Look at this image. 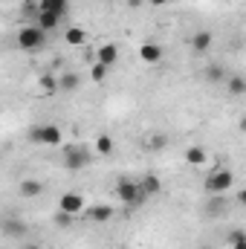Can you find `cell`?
<instances>
[{
    "label": "cell",
    "instance_id": "cell-29",
    "mask_svg": "<svg viewBox=\"0 0 246 249\" xmlns=\"http://www.w3.org/2000/svg\"><path fill=\"white\" fill-rule=\"evenodd\" d=\"M127 6H130V9H139V6H142V0H127Z\"/></svg>",
    "mask_w": 246,
    "mask_h": 249
},
{
    "label": "cell",
    "instance_id": "cell-12",
    "mask_svg": "<svg viewBox=\"0 0 246 249\" xmlns=\"http://www.w3.org/2000/svg\"><path fill=\"white\" fill-rule=\"evenodd\" d=\"M81 214H87V220H93V223H107L110 217H113V209L110 206H93V209H84Z\"/></svg>",
    "mask_w": 246,
    "mask_h": 249
},
{
    "label": "cell",
    "instance_id": "cell-25",
    "mask_svg": "<svg viewBox=\"0 0 246 249\" xmlns=\"http://www.w3.org/2000/svg\"><path fill=\"white\" fill-rule=\"evenodd\" d=\"M41 90H44V93H55V90H58V75H53V72L41 75Z\"/></svg>",
    "mask_w": 246,
    "mask_h": 249
},
{
    "label": "cell",
    "instance_id": "cell-3",
    "mask_svg": "<svg viewBox=\"0 0 246 249\" xmlns=\"http://www.w3.org/2000/svg\"><path fill=\"white\" fill-rule=\"evenodd\" d=\"M232 186H235V171H229V168H214L203 183L206 194H226Z\"/></svg>",
    "mask_w": 246,
    "mask_h": 249
},
{
    "label": "cell",
    "instance_id": "cell-22",
    "mask_svg": "<svg viewBox=\"0 0 246 249\" xmlns=\"http://www.w3.org/2000/svg\"><path fill=\"white\" fill-rule=\"evenodd\" d=\"M226 75H229V72H226L220 64H211V67L203 72V78H206L209 84H220V81H226Z\"/></svg>",
    "mask_w": 246,
    "mask_h": 249
},
{
    "label": "cell",
    "instance_id": "cell-5",
    "mask_svg": "<svg viewBox=\"0 0 246 249\" xmlns=\"http://www.w3.org/2000/svg\"><path fill=\"white\" fill-rule=\"evenodd\" d=\"M113 194L122 200L124 206H139L145 197L139 194V186H136V180H130V177H122L119 183H116V188H113Z\"/></svg>",
    "mask_w": 246,
    "mask_h": 249
},
{
    "label": "cell",
    "instance_id": "cell-15",
    "mask_svg": "<svg viewBox=\"0 0 246 249\" xmlns=\"http://www.w3.org/2000/svg\"><path fill=\"white\" fill-rule=\"evenodd\" d=\"M81 87V75L78 72H61L58 75V93H72Z\"/></svg>",
    "mask_w": 246,
    "mask_h": 249
},
{
    "label": "cell",
    "instance_id": "cell-1",
    "mask_svg": "<svg viewBox=\"0 0 246 249\" xmlns=\"http://www.w3.org/2000/svg\"><path fill=\"white\" fill-rule=\"evenodd\" d=\"M18 47L23 53H38V50L47 47V32H41L35 23H29V26L18 29Z\"/></svg>",
    "mask_w": 246,
    "mask_h": 249
},
{
    "label": "cell",
    "instance_id": "cell-9",
    "mask_svg": "<svg viewBox=\"0 0 246 249\" xmlns=\"http://www.w3.org/2000/svg\"><path fill=\"white\" fill-rule=\"evenodd\" d=\"M226 209H229L226 194H209V200H206V214L209 217H220V214H226Z\"/></svg>",
    "mask_w": 246,
    "mask_h": 249
},
{
    "label": "cell",
    "instance_id": "cell-16",
    "mask_svg": "<svg viewBox=\"0 0 246 249\" xmlns=\"http://www.w3.org/2000/svg\"><path fill=\"white\" fill-rule=\"evenodd\" d=\"M18 194L26 197V200H32V197L44 194V183H41V180H23V183L18 186Z\"/></svg>",
    "mask_w": 246,
    "mask_h": 249
},
{
    "label": "cell",
    "instance_id": "cell-20",
    "mask_svg": "<svg viewBox=\"0 0 246 249\" xmlns=\"http://www.w3.org/2000/svg\"><path fill=\"white\" fill-rule=\"evenodd\" d=\"M145 148H148V151H165V148H168V136L159 133V130H157V133H148Z\"/></svg>",
    "mask_w": 246,
    "mask_h": 249
},
{
    "label": "cell",
    "instance_id": "cell-14",
    "mask_svg": "<svg viewBox=\"0 0 246 249\" xmlns=\"http://www.w3.org/2000/svg\"><path fill=\"white\" fill-rule=\"evenodd\" d=\"M38 12H53V15L64 18L70 12V0H38Z\"/></svg>",
    "mask_w": 246,
    "mask_h": 249
},
{
    "label": "cell",
    "instance_id": "cell-7",
    "mask_svg": "<svg viewBox=\"0 0 246 249\" xmlns=\"http://www.w3.org/2000/svg\"><path fill=\"white\" fill-rule=\"evenodd\" d=\"M58 212H67V214L78 217V214L84 212V194H78V191H67V194H61V200H58Z\"/></svg>",
    "mask_w": 246,
    "mask_h": 249
},
{
    "label": "cell",
    "instance_id": "cell-31",
    "mask_svg": "<svg viewBox=\"0 0 246 249\" xmlns=\"http://www.w3.org/2000/svg\"><path fill=\"white\" fill-rule=\"evenodd\" d=\"M232 249H246V241H241V244H235Z\"/></svg>",
    "mask_w": 246,
    "mask_h": 249
},
{
    "label": "cell",
    "instance_id": "cell-27",
    "mask_svg": "<svg viewBox=\"0 0 246 249\" xmlns=\"http://www.w3.org/2000/svg\"><path fill=\"white\" fill-rule=\"evenodd\" d=\"M75 217L72 214H67V212H55V226H70Z\"/></svg>",
    "mask_w": 246,
    "mask_h": 249
},
{
    "label": "cell",
    "instance_id": "cell-4",
    "mask_svg": "<svg viewBox=\"0 0 246 249\" xmlns=\"http://www.w3.org/2000/svg\"><path fill=\"white\" fill-rule=\"evenodd\" d=\"M29 139L32 142H38V145H47V148H55V145H61V127L53 122H44V124H35L32 130H29Z\"/></svg>",
    "mask_w": 246,
    "mask_h": 249
},
{
    "label": "cell",
    "instance_id": "cell-2",
    "mask_svg": "<svg viewBox=\"0 0 246 249\" xmlns=\"http://www.w3.org/2000/svg\"><path fill=\"white\" fill-rule=\"evenodd\" d=\"M61 165L67 171H81L90 165V151L84 145H61Z\"/></svg>",
    "mask_w": 246,
    "mask_h": 249
},
{
    "label": "cell",
    "instance_id": "cell-18",
    "mask_svg": "<svg viewBox=\"0 0 246 249\" xmlns=\"http://www.w3.org/2000/svg\"><path fill=\"white\" fill-rule=\"evenodd\" d=\"M226 90H229L232 96H244L246 93V78L244 75H238V72L226 75Z\"/></svg>",
    "mask_w": 246,
    "mask_h": 249
},
{
    "label": "cell",
    "instance_id": "cell-8",
    "mask_svg": "<svg viewBox=\"0 0 246 249\" xmlns=\"http://www.w3.org/2000/svg\"><path fill=\"white\" fill-rule=\"evenodd\" d=\"M136 186H139V194L148 200V197H157V194L162 191V180H159L157 174H145L142 180H136Z\"/></svg>",
    "mask_w": 246,
    "mask_h": 249
},
{
    "label": "cell",
    "instance_id": "cell-28",
    "mask_svg": "<svg viewBox=\"0 0 246 249\" xmlns=\"http://www.w3.org/2000/svg\"><path fill=\"white\" fill-rule=\"evenodd\" d=\"M151 6H168V3H174V0H148Z\"/></svg>",
    "mask_w": 246,
    "mask_h": 249
},
{
    "label": "cell",
    "instance_id": "cell-32",
    "mask_svg": "<svg viewBox=\"0 0 246 249\" xmlns=\"http://www.w3.org/2000/svg\"><path fill=\"white\" fill-rule=\"evenodd\" d=\"M197 249H211V247H209V244H203V247H197Z\"/></svg>",
    "mask_w": 246,
    "mask_h": 249
},
{
    "label": "cell",
    "instance_id": "cell-19",
    "mask_svg": "<svg viewBox=\"0 0 246 249\" xmlns=\"http://www.w3.org/2000/svg\"><path fill=\"white\" fill-rule=\"evenodd\" d=\"M185 162L194 165V168L203 165V162H206V148H203V145H191V148H185Z\"/></svg>",
    "mask_w": 246,
    "mask_h": 249
},
{
    "label": "cell",
    "instance_id": "cell-26",
    "mask_svg": "<svg viewBox=\"0 0 246 249\" xmlns=\"http://www.w3.org/2000/svg\"><path fill=\"white\" fill-rule=\"evenodd\" d=\"M241 241H246L244 229H232V232H229V238H226V244H232V247H235V244H241Z\"/></svg>",
    "mask_w": 246,
    "mask_h": 249
},
{
    "label": "cell",
    "instance_id": "cell-11",
    "mask_svg": "<svg viewBox=\"0 0 246 249\" xmlns=\"http://www.w3.org/2000/svg\"><path fill=\"white\" fill-rule=\"evenodd\" d=\"M35 26H38L41 32H53V29L61 26V18L53 15V12H38V15H35Z\"/></svg>",
    "mask_w": 246,
    "mask_h": 249
},
{
    "label": "cell",
    "instance_id": "cell-17",
    "mask_svg": "<svg viewBox=\"0 0 246 249\" xmlns=\"http://www.w3.org/2000/svg\"><path fill=\"white\" fill-rule=\"evenodd\" d=\"M139 58L145 64H157L162 58V47H159V44H142V47H139Z\"/></svg>",
    "mask_w": 246,
    "mask_h": 249
},
{
    "label": "cell",
    "instance_id": "cell-6",
    "mask_svg": "<svg viewBox=\"0 0 246 249\" xmlns=\"http://www.w3.org/2000/svg\"><path fill=\"white\" fill-rule=\"evenodd\" d=\"M0 232H3L6 238L23 241V238L29 235V226H26L23 217H12V214H6V217H0Z\"/></svg>",
    "mask_w": 246,
    "mask_h": 249
},
{
    "label": "cell",
    "instance_id": "cell-30",
    "mask_svg": "<svg viewBox=\"0 0 246 249\" xmlns=\"http://www.w3.org/2000/svg\"><path fill=\"white\" fill-rule=\"evenodd\" d=\"M23 249H44V247H41V244H26Z\"/></svg>",
    "mask_w": 246,
    "mask_h": 249
},
{
    "label": "cell",
    "instance_id": "cell-23",
    "mask_svg": "<svg viewBox=\"0 0 246 249\" xmlns=\"http://www.w3.org/2000/svg\"><path fill=\"white\" fill-rule=\"evenodd\" d=\"M93 148H96V154H102V157H110V154H113V139H110L107 133H102V136L96 139V145H93Z\"/></svg>",
    "mask_w": 246,
    "mask_h": 249
},
{
    "label": "cell",
    "instance_id": "cell-24",
    "mask_svg": "<svg viewBox=\"0 0 246 249\" xmlns=\"http://www.w3.org/2000/svg\"><path fill=\"white\" fill-rule=\"evenodd\" d=\"M107 70H110V67H105V64H93V67H90V81H96V84H102V81H105V78H107Z\"/></svg>",
    "mask_w": 246,
    "mask_h": 249
},
{
    "label": "cell",
    "instance_id": "cell-13",
    "mask_svg": "<svg viewBox=\"0 0 246 249\" xmlns=\"http://www.w3.org/2000/svg\"><path fill=\"white\" fill-rule=\"evenodd\" d=\"M96 61L105 64V67H113V64L119 61V47H116V44H105V47H99Z\"/></svg>",
    "mask_w": 246,
    "mask_h": 249
},
{
    "label": "cell",
    "instance_id": "cell-10",
    "mask_svg": "<svg viewBox=\"0 0 246 249\" xmlns=\"http://www.w3.org/2000/svg\"><path fill=\"white\" fill-rule=\"evenodd\" d=\"M211 41H214V35H211L209 29H200V32H194V35H191V50H194L197 55H203V53H209Z\"/></svg>",
    "mask_w": 246,
    "mask_h": 249
},
{
    "label": "cell",
    "instance_id": "cell-21",
    "mask_svg": "<svg viewBox=\"0 0 246 249\" xmlns=\"http://www.w3.org/2000/svg\"><path fill=\"white\" fill-rule=\"evenodd\" d=\"M84 38H87V35H84L81 26H70V29L64 32V41H67L70 47H84Z\"/></svg>",
    "mask_w": 246,
    "mask_h": 249
}]
</instances>
